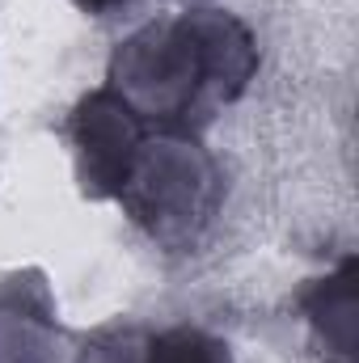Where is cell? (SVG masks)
<instances>
[{
    "label": "cell",
    "mask_w": 359,
    "mask_h": 363,
    "mask_svg": "<svg viewBox=\"0 0 359 363\" xmlns=\"http://www.w3.org/2000/svg\"><path fill=\"white\" fill-rule=\"evenodd\" d=\"M254 68L258 47L250 30L220 9H199L131 34L110 64V93H118L140 118L186 127L241 97Z\"/></svg>",
    "instance_id": "1"
},
{
    "label": "cell",
    "mask_w": 359,
    "mask_h": 363,
    "mask_svg": "<svg viewBox=\"0 0 359 363\" xmlns=\"http://www.w3.org/2000/svg\"><path fill=\"white\" fill-rule=\"evenodd\" d=\"M72 144H77V169L85 194L114 199L127 186L136 157L144 148V118L118 93H89L72 118Z\"/></svg>",
    "instance_id": "3"
},
{
    "label": "cell",
    "mask_w": 359,
    "mask_h": 363,
    "mask_svg": "<svg viewBox=\"0 0 359 363\" xmlns=\"http://www.w3.org/2000/svg\"><path fill=\"white\" fill-rule=\"evenodd\" d=\"M144 363H233V355L216 334L194 330V325H178V330H165L148 347Z\"/></svg>",
    "instance_id": "4"
},
{
    "label": "cell",
    "mask_w": 359,
    "mask_h": 363,
    "mask_svg": "<svg viewBox=\"0 0 359 363\" xmlns=\"http://www.w3.org/2000/svg\"><path fill=\"white\" fill-rule=\"evenodd\" d=\"M118 199L157 241H186L211 220L220 186L211 161L194 152V144H153L140 148Z\"/></svg>",
    "instance_id": "2"
},
{
    "label": "cell",
    "mask_w": 359,
    "mask_h": 363,
    "mask_svg": "<svg viewBox=\"0 0 359 363\" xmlns=\"http://www.w3.org/2000/svg\"><path fill=\"white\" fill-rule=\"evenodd\" d=\"M81 4H89V9H110V4H123V0H81Z\"/></svg>",
    "instance_id": "5"
}]
</instances>
